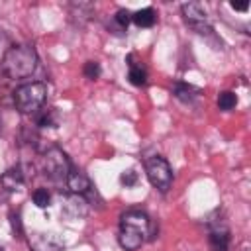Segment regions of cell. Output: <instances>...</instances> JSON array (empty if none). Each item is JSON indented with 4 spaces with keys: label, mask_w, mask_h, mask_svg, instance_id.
Returning <instances> with one entry per match:
<instances>
[{
    "label": "cell",
    "mask_w": 251,
    "mask_h": 251,
    "mask_svg": "<svg viewBox=\"0 0 251 251\" xmlns=\"http://www.w3.org/2000/svg\"><path fill=\"white\" fill-rule=\"evenodd\" d=\"M229 6H231L233 10H239V12H245V10L249 8L247 2H229Z\"/></svg>",
    "instance_id": "603a6c76"
},
{
    "label": "cell",
    "mask_w": 251,
    "mask_h": 251,
    "mask_svg": "<svg viewBox=\"0 0 251 251\" xmlns=\"http://www.w3.org/2000/svg\"><path fill=\"white\" fill-rule=\"evenodd\" d=\"M114 22L118 24V27H120V29H126V27H127V24L131 22V14H129L127 10H118V12H116V16H114Z\"/></svg>",
    "instance_id": "44dd1931"
},
{
    "label": "cell",
    "mask_w": 251,
    "mask_h": 251,
    "mask_svg": "<svg viewBox=\"0 0 251 251\" xmlns=\"http://www.w3.org/2000/svg\"><path fill=\"white\" fill-rule=\"evenodd\" d=\"M47 98V84L45 82H29L14 92V104L22 114H35L41 110Z\"/></svg>",
    "instance_id": "7a4b0ae2"
},
{
    "label": "cell",
    "mask_w": 251,
    "mask_h": 251,
    "mask_svg": "<svg viewBox=\"0 0 251 251\" xmlns=\"http://www.w3.org/2000/svg\"><path fill=\"white\" fill-rule=\"evenodd\" d=\"M0 251H4V249H2V247H0Z\"/></svg>",
    "instance_id": "cb8c5ba5"
},
{
    "label": "cell",
    "mask_w": 251,
    "mask_h": 251,
    "mask_svg": "<svg viewBox=\"0 0 251 251\" xmlns=\"http://www.w3.org/2000/svg\"><path fill=\"white\" fill-rule=\"evenodd\" d=\"M37 67V53L27 43H18L8 47L2 57V71L10 78H25Z\"/></svg>",
    "instance_id": "6da1fadb"
},
{
    "label": "cell",
    "mask_w": 251,
    "mask_h": 251,
    "mask_svg": "<svg viewBox=\"0 0 251 251\" xmlns=\"http://www.w3.org/2000/svg\"><path fill=\"white\" fill-rule=\"evenodd\" d=\"M210 226V247L214 251H227L229 247V229L224 220H212Z\"/></svg>",
    "instance_id": "ba28073f"
},
{
    "label": "cell",
    "mask_w": 251,
    "mask_h": 251,
    "mask_svg": "<svg viewBox=\"0 0 251 251\" xmlns=\"http://www.w3.org/2000/svg\"><path fill=\"white\" fill-rule=\"evenodd\" d=\"M127 78L131 84L135 86H143L147 82V71L141 67V65H135V63H129V73H127Z\"/></svg>",
    "instance_id": "2e32d148"
},
{
    "label": "cell",
    "mask_w": 251,
    "mask_h": 251,
    "mask_svg": "<svg viewBox=\"0 0 251 251\" xmlns=\"http://www.w3.org/2000/svg\"><path fill=\"white\" fill-rule=\"evenodd\" d=\"M235 104H237V96H235L233 92H229V90L220 92V96H218V108H220V110L227 112V110L235 108Z\"/></svg>",
    "instance_id": "e0dca14e"
},
{
    "label": "cell",
    "mask_w": 251,
    "mask_h": 251,
    "mask_svg": "<svg viewBox=\"0 0 251 251\" xmlns=\"http://www.w3.org/2000/svg\"><path fill=\"white\" fill-rule=\"evenodd\" d=\"M145 173H147V178L149 182L161 190V192H167L171 188V182H173V171L169 167V163L159 157V155H153L145 161Z\"/></svg>",
    "instance_id": "3957f363"
},
{
    "label": "cell",
    "mask_w": 251,
    "mask_h": 251,
    "mask_svg": "<svg viewBox=\"0 0 251 251\" xmlns=\"http://www.w3.org/2000/svg\"><path fill=\"white\" fill-rule=\"evenodd\" d=\"M120 182H122V186H126V188L133 186V184L137 182V173H135L133 169L122 171V175H120Z\"/></svg>",
    "instance_id": "ffe728a7"
},
{
    "label": "cell",
    "mask_w": 251,
    "mask_h": 251,
    "mask_svg": "<svg viewBox=\"0 0 251 251\" xmlns=\"http://www.w3.org/2000/svg\"><path fill=\"white\" fill-rule=\"evenodd\" d=\"M63 214L71 220H80L88 214V200L82 194H69L63 200Z\"/></svg>",
    "instance_id": "9c48e42d"
},
{
    "label": "cell",
    "mask_w": 251,
    "mask_h": 251,
    "mask_svg": "<svg viewBox=\"0 0 251 251\" xmlns=\"http://www.w3.org/2000/svg\"><path fill=\"white\" fill-rule=\"evenodd\" d=\"M35 124L39 127H59L61 124V114L57 108H47V110H37L35 112Z\"/></svg>",
    "instance_id": "4fadbf2b"
},
{
    "label": "cell",
    "mask_w": 251,
    "mask_h": 251,
    "mask_svg": "<svg viewBox=\"0 0 251 251\" xmlns=\"http://www.w3.org/2000/svg\"><path fill=\"white\" fill-rule=\"evenodd\" d=\"M180 10H182V18H184L186 25H190L196 33H200V35L212 33V25H210L208 14H206V10L200 4L188 2V4H182Z\"/></svg>",
    "instance_id": "8992f818"
},
{
    "label": "cell",
    "mask_w": 251,
    "mask_h": 251,
    "mask_svg": "<svg viewBox=\"0 0 251 251\" xmlns=\"http://www.w3.org/2000/svg\"><path fill=\"white\" fill-rule=\"evenodd\" d=\"M31 198H33V204H35L37 208H47V206L51 204V194H49L47 188H37V190H33Z\"/></svg>",
    "instance_id": "ac0fdd59"
},
{
    "label": "cell",
    "mask_w": 251,
    "mask_h": 251,
    "mask_svg": "<svg viewBox=\"0 0 251 251\" xmlns=\"http://www.w3.org/2000/svg\"><path fill=\"white\" fill-rule=\"evenodd\" d=\"M143 241H145V237H143L141 233H137V231H131V229H122L120 235H118V243H120V247L126 249V251H135V249H139V247L143 245Z\"/></svg>",
    "instance_id": "7c38bea8"
},
{
    "label": "cell",
    "mask_w": 251,
    "mask_h": 251,
    "mask_svg": "<svg viewBox=\"0 0 251 251\" xmlns=\"http://www.w3.org/2000/svg\"><path fill=\"white\" fill-rule=\"evenodd\" d=\"M82 73H84V76H86V78L94 80V78H98V76H100V65H98L96 61H86V63H84Z\"/></svg>",
    "instance_id": "d6986e66"
},
{
    "label": "cell",
    "mask_w": 251,
    "mask_h": 251,
    "mask_svg": "<svg viewBox=\"0 0 251 251\" xmlns=\"http://www.w3.org/2000/svg\"><path fill=\"white\" fill-rule=\"evenodd\" d=\"M120 226L122 229H131V231L141 233L145 239H153L157 235V224L145 212H139V210H129L122 214Z\"/></svg>",
    "instance_id": "277c9868"
},
{
    "label": "cell",
    "mask_w": 251,
    "mask_h": 251,
    "mask_svg": "<svg viewBox=\"0 0 251 251\" xmlns=\"http://www.w3.org/2000/svg\"><path fill=\"white\" fill-rule=\"evenodd\" d=\"M10 224H12V229H14L16 237H22L24 235V227H22V220H20V210L10 214Z\"/></svg>",
    "instance_id": "7402d4cb"
},
{
    "label": "cell",
    "mask_w": 251,
    "mask_h": 251,
    "mask_svg": "<svg viewBox=\"0 0 251 251\" xmlns=\"http://www.w3.org/2000/svg\"><path fill=\"white\" fill-rule=\"evenodd\" d=\"M27 245L31 251H63L65 243L57 233L51 231H35L27 237Z\"/></svg>",
    "instance_id": "52a82bcc"
},
{
    "label": "cell",
    "mask_w": 251,
    "mask_h": 251,
    "mask_svg": "<svg viewBox=\"0 0 251 251\" xmlns=\"http://www.w3.org/2000/svg\"><path fill=\"white\" fill-rule=\"evenodd\" d=\"M173 94L182 102H190V100H194L198 96V88H194V86H190L186 82H176L173 86Z\"/></svg>",
    "instance_id": "9a60e30c"
},
{
    "label": "cell",
    "mask_w": 251,
    "mask_h": 251,
    "mask_svg": "<svg viewBox=\"0 0 251 251\" xmlns=\"http://www.w3.org/2000/svg\"><path fill=\"white\" fill-rule=\"evenodd\" d=\"M67 186H69V190H71L73 194H82V196L92 190V184H90L88 176H86L82 171L73 169V167H71V171H69V175H67Z\"/></svg>",
    "instance_id": "30bf717a"
},
{
    "label": "cell",
    "mask_w": 251,
    "mask_h": 251,
    "mask_svg": "<svg viewBox=\"0 0 251 251\" xmlns=\"http://www.w3.org/2000/svg\"><path fill=\"white\" fill-rule=\"evenodd\" d=\"M131 20L139 27H151L157 20V14L153 8H143V10H137L135 14H131Z\"/></svg>",
    "instance_id": "5bb4252c"
},
{
    "label": "cell",
    "mask_w": 251,
    "mask_h": 251,
    "mask_svg": "<svg viewBox=\"0 0 251 251\" xmlns=\"http://www.w3.org/2000/svg\"><path fill=\"white\" fill-rule=\"evenodd\" d=\"M43 161H45V173L53 180H67V175L71 171V161L63 149H59V147L47 149Z\"/></svg>",
    "instance_id": "5b68a950"
},
{
    "label": "cell",
    "mask_w": 251,
    "mask_h": 251,
    "mask_svg": "<svg viewBox=\"0 0 251 251\" xmlns=\"http://www.w3.org/2000/svg\"><path fill=\"white\" fill-rule=\"evenodd\" d=\"M24 182H25V175H24V171H22L20 165L8 169V171L0 176V184H2V188H4L6 192H14V190H18Z\"/></svg>",
    "instance_id": "8fae6325"
}]
</instances>
